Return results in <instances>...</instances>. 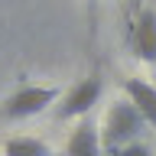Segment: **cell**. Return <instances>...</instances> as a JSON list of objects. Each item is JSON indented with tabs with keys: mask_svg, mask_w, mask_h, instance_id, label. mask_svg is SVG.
<instances>
[{
	"mask_svg": "<svg viewBox=\"0 0 156 156\" xmlns=\"http://www.w3.org/2000/svg\"><path fill=\"white\" fill-rule=\"evenodd\" d=\"M146 120L143 114L136 111L130 101H114L104 114V124H101V143H104V156L117 153L130 143H140V136L146 133Z\"/></svg>",
	"mask_w": 156,
	"mask_h": 156,
	"instance_id": "obj_1",
	"label": "cell"
},
{
	"mask_svg": "<svg viewBox=\"0 0 156 156\" xmlns=\"http://www.w3.org/2000/svg\"><path fill=\"white\" fill-rule=\"evenodd\" d=\"M65 94L58 85H20L10 98L0 104V120H29V117L42 114L46 107L58 104V98Z\"/></svg>",
	"mask_w": 156,
	"mask_h": 156,
	"instance_id": "obj_2",
	"label": "cell"
},
{
	"mask_svg": "<svg viewBox=\"0 0 156 156\" xmlns=\"http://www.w3.org/2000/svg\"><path fill=\"white\" fill-rule=\"evenodd\" d=\"M101 94H104V78H101V72L94 68L91 75H85L78 85H72L65 94L58 98L55 117L58 120H85V117H91V111L98 107Z\"/></svg>",
	"mask_w": 156,
	"mask_h": 156,
	"instance_id": "obj_3",
	"label": "cell"
},
{
	"mask_svg": "<svg viewBox=\"0 0 156 156\" xmlns=\"http://www.w3.org/2000/svg\"><path fill=\"white\" fill-rule=\"evenodd\" d=\"M130 49L133 55L146 65H156V7L146 3L140 10V16L133 23V33H130Z\"/></svg>",
	"mask_w": 156,
	"mask_h": 156,
	"instance_id": "obj_4",
	"label": "cell"
},
{
	"mask_svg": "<svg viewBox=\"0 0 156 156\" xmlns=\"http://www.w3.org/2000/svg\"><path fill=\"white\" fill-rule=\"evenodd\" d=\"M65 156H104V143H101V130L91 117L78 120V127L65 140Z\"/></svg>",
	"mask_w": 156,
	"mask_h": 156,
	"instance_id": "obj_5",
	"label": "cell"
},
{
	"mask_svg": "<svg viewBox=\"0 0 156 156\" xmlns=\"http://www.w3.org/2000/svg\"><path fill=\"white\" fill-rule=\"evenodd\" d=\"M124 94L127 101L143 114V120L156 130V88L150 85V81H143V78H124Z\"/></svg>",
	"mask_w": 156,
	"mask_h": 156,
	"instance_id": "obj_6",
	"label": "cell"
},
{
	"mask_svg": "<svg viewBox=\"0 0 156 156\" xmlns=\"http://www.w3.org/2000/svg\"><path fill=\"white\" fill-rule=\"evenodd\" d=\"M3 156H52V146L39 136H10L3 143Z\"/></svg>",
	"mask_w": 156,
	"mask_h": 156,
	"instance_id": "obj_7",
	"label": "cell"
},
{
	"mask_svg": "<svg viewBox=\"0 0 156 156\" xmlns=\"http://www.w3.org/2000/svg\"><path fill=\"white\" fill-rule=\"evenodd\" d=\"M88 3V39L94 42L98 36V7H101V0H85Z\"/></svg>",
	"mask_w": 156,
	"mask_h": 156,
	"instance_id": "obj_8",
	"label": "cell"
},
{
	"mask_svg": "<svg viewBox=\"0 0 156 156\" xmlns=\"http://www.w3.org/2000/svg\"><path fill=\"white\" fill-rule=\"evenodd\" d=\"M111 156H153V150L140 140V143H130V146H124V150H117V153H111Z\"/></svg>",
	"mask_w": 156,
	"mask_h": 156,
	"instance_id": "obj_9",
	"label": "cell"
}]
</instances>
